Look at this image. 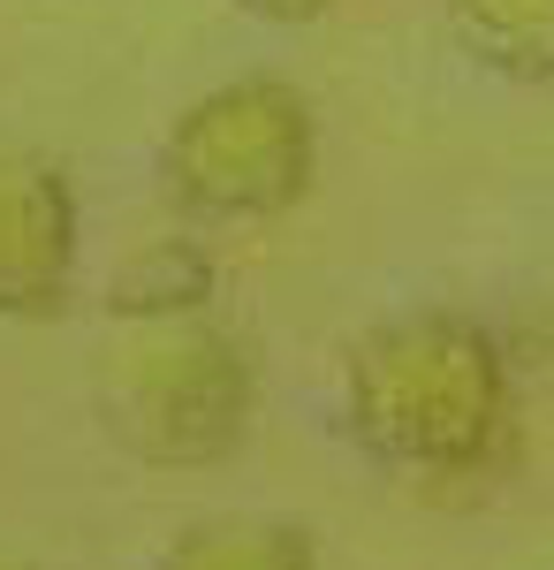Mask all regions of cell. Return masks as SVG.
I'll use <instances>...</instances> for the list:
<instances>
[{"instance_id": "1", "label": "cell", "mask_w": 554, "mask_h": 570, "mask_svg": "<svg viewBox=\"0 0 554 570\" xmlns=\"http://www.w3.org/2000/svg\"><path fill=\"white\" fill-rule=\"evenodd\" d=\"M342 419L395 472H471L510 426L502 343L464 312H418L365 335L342 373Z\"/></svg>"}, {"instance_id": "2", "label": "cell", "mask_w": 554, "mask_h": 570, "mask_svg": "<svg viewBox=\"0 0 554 570\" xmlns=\"http://www.w3.org/2000/svg\"><path fill=\"white\" fill-rule=\"evenodd\" d=\"M91 411L152 472L220 464L251 426V365L198 312H137L91 365Z\"/></svg>"}, {"instance_id": "3", "label": "cell", "mask_w": 554, "mask_h": 570, "mask_svg": "<svg viewBox=\"0 0 554 570\" xmlns=\"http://www.w3.org/2000/svg\"><path fill=\"white\" fill-rule=\"evenodd\" d=\"M319 168V130L289 77H244L206 91L160 145V176L182 214L274 220L289 214Z\"/></svg>"}, {"instance_id": "4", "label": "cell", "mask_w": 554, "mask_h": 570, "mask_svg": "<svg viewBox=\"0 0 554 570\" xmlns=\"http://www.w3.org/2000/svg\"><path fill=\"white\" fill-rule=\"evenodd\" d=\"M77 266V190L39 153H0V320H46Z\"/></svg>"}, {"instance_id": "5", "label": "cell", "mask_w": 554, "mask_h": 570, "mask_svg": "<svg viewBox=\"0 0 554 570\" xmlns=\"http://www.w3.org/2000/svg\"><path fill=\"white\" fill-rule=\"evenodd\" d=\"M448 31L478 69L554 85V0H448Z\"/></svg>"}, {"instance_id": "6", "label": "cell", "mask_w": 554, "mask_h": 570, "mask_svg": "<svg viewBox=\"0 0 554 570\" xmlns=\"http://www.w3.org/2000/svg\"><path fill=\"white\" fill-rule=\"evenodd\" d=\"M175 570H297L311 563V532L297 525H251V518H228V525H190L168 548Z\"/></svg>"}, {"instance_id": "7", "label": "cell", "mask_w": 554, "mask_h": 570, "mask_svg": "<svg viewBox=\"0 0 554 570\" xmlns=\"http://www.w3.org/2000/svg\"><path fill=\"white\" fill-rule=\"evenodd\" d=\"M206 289H214L206 252H190V244H152L145 259H129L122 274H115V312H122V320H137V312H198Z\"/></svg>"}, {"instance_id": "8", "label": "cell", "mask_w": 554, "mask_h": 570, "mask_svg": "<svg viewBox=\"0 0 554 570\" xmlns=\"http://www.w3.org/2000/svg\"><path fill=\"white\" fill-rule=\"evenodd\" d=\"M228 8H244L258 23H311V16H327V0H228Z\"/></svg>"}]
</instances>
